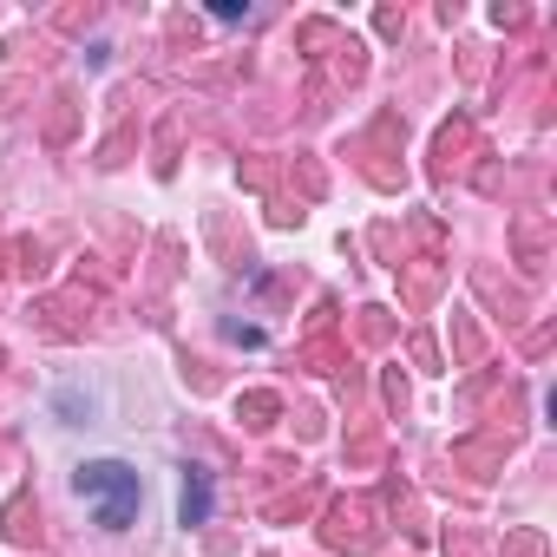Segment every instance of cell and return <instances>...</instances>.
<instances>
[{
	"mask_svg": "<svg viewBox=\"0 0 557 557\" xmlns=\"http://www.w3.org/2000/svg\"><path fill=\"white\" fill-rule=\"evenodd\" d=\"M73 492L86 498V511H92L106 531H125V524L138 518V505H145V485H138V472H132L125 459H86V466L73 472Z\"/></svg>",
	"mask_w": 557,
	"mask_h": 557,
	"instance_id": "obj_1",
	"label": "cell"
},
{
	"mask_svg": "<svg viewBox=\"0 0 557 557\" xmlns=\"http://www.w3.org/2000/svg\"><path fill=\"white\" fill-rule=\"evenodd\" d=\"M177 518H184V524H203V518H210V472H197V466H184V492H177Z\"/></svg>",
	"mask_w": 557,
	"mask_h": 557,
	"instance_id": "obj_2",
	"label": "cell"
}]
</instances>
